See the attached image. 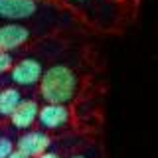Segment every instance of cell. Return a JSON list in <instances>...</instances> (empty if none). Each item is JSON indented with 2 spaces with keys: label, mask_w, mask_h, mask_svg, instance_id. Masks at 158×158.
I'll return each mask as SVG.
<instances>
[{
  "label": "cell",
  "mask_w": 158,
  "mask_h": 158,
  "mask_svg": "<svg viewBox=\"0 0 158 158\" xmlns=\"http://www.w3.org/2000/svg\"><path fill=\"white\" fill-rule=\"evenodd\" d=\"M79 89V77L69 65L57 63L44 71L40 81V95L46 103H63L73 101Z\"/></svg>",
  "instance_id": "obj_1"
},
{
  "label": "cell",
  "mask_w": 158,
  "mask_h": 158,
  "mask_svg": "<svg viewBox=\"0 0 158 158\" xmlns=\"http://www.w3.org/2000/svg\"><path fill=\"white\" fill-rule=\"evenodd\" d=\"M42 75H44L42 61H38L34 57H24L12 67L10 81L16 87H34V85H40Z\"/></svg>",
  "instance_id": "obj_2"
},
{
  "label": "cell",
  "mask_w": 158,
  "mask_h": 158,
  "mask_svg": "<svg viewBox=\"0 0 158 158\" xmlns=\"http://www.w3.org/2000/svg\"><path fill=\"white\" fill-rule=\"evenodd\" d=\"M69 118H71V113H69L67 105H63V103H46L40 109L38 123L42 128L59 131V128H63L69 123Z\"/></svg>",
  "instance_id": "obj_3"
},
{
  "label": "cell",
  "mask_w": 158,
  "mask_h": 158,
  "mask_svg": "<svg viewBox=\"0 0 158 158\" xmlns=\"http://www.w3.org/2000/svg\"><path fill=\"white\" fill-rule=\"evenodd\" d=\"M49 144H52V138L44 131H26L16 140V148L30 158H38L40 154L48 152Z\"/></svg>",
  "instance_id": "obj_4"
},
{
  "label": "cell",
  "mask_w": 158,
  "mask_h": 158,
  "mask_svg": "<svg viewBox=\"0 0 158 158\" xmlns=\"http://www.w3.org/2000/svg\"><path fill=\"white\" fill-rule=\"evenodd\" d=\"M38 12V0H0V18L10 22L28 20Z\"/></svg>",
  "instance_id": "obj_5"
},
{
  "label": "cell",
  "mask_w": 158,
  "mask_h": 158,
  "mask_svg": "<svg viewBox=\"0 0 158 158\" xmlns=\"http://www.w3.org/2000/svg\"><path fill=\"white\" fill-rule=\"evenodd\" d=\"M30 38H32V32L18 22H10L0 26V49L14 52V49L22 48Z\"/></svg>",
  "instance_id": "obj_6"
},
{
  "label": "cell",
  "mask_w": 158,
  "mask_h": 158,
  "mask_svg": "<svg viewBox=\"0 0 158 158\" xmlns=\"http://www.w3.org/2000/svg\"><path fill=\"white\" fill-rule=\"evenodd\" d=\"M38 115H40V105L34 99H26V101L20 103L16 113L10 117V123L18 131H28L34 123H38Z\"/></svg>",
  "instance_id": "obj_7"
},
{
  "label": "cell",
  "mask_w": 158,
  "mask_h": 158,
  "mask_svg": "<svg viewBox=\"0 0 158 158\" xmlns=\"http://www.w3.org/2000/svg\"><path fill=\"white\" fill-rule=\"evenodd\" d=\"M22 91L18 87L0 89V118H10L22 103Z\"/></svg>",
  "instance_id": "obj_8"
},
{
  "label": "cell",
  "mask_w": 158,
  "mask_h": 158,
  "mask_svg": "<svg viewBox=\"0 0 158 158\" xmlns=\"http://www.w3.org/2000/svg\"><path fill=\"white\" fill-rule=\"evenodd\" d=\"M14 67V57H12V52H6V49H0V75L12 71Z\"/></svg>",
  "instance_id": "obj_9"
},
{
  "label": "cell",
  "mask_w": 158,
  "mask_h": 158,
  "mask_svg": "<svg viewBox=\"0 0 158 158\" xmlns=\"http://www.w3.org/2000/svg\"><path fill=\"white\" fill-rule=\"evenodd\" d=\"M14 152V142L6 136H0V158H8Z\"/></svg>",
  "instance_id": "obj_10"
},
{
  "label": "cell",
  "mask_w": 158,
  "mask_h": 158,
  "mask_svg": "<svg viewBox=\"0 0 158 158\" xmlns=\"http://www.w3.org/2000/svg\"><path fill=\"white\" fill-rule=\"evenodd\" d=\"M67 2H71V4H77V6H87V4H93V2H97V0H67Z\"/></svg>",
  "instance_id": "obj_11"
},
{
  "label": "cell",
  "mask_w": 158,
  "mask_h": 158,
  "mask_svg": "<svg viewBox=\"0 0 158 158\" xmlns=\"http://www.w3.org/2000/svg\"><path fill=\"white\" fill-rule=\"evenodd\" d=\"M8 158H30V156H28V154H24V152H20L18 148H16V150H14V152H12V154H10Z\"/></svg>",
  "instance_id": "obj_12"
},
{
  "label": "cell",
  "mask_w": 158,
  "mask_h": 158,
  "mask_svg": "<svg viewBox=\"0 0 158 158\" xmlns=\"http://www.w3.org/2000/svg\"><path fill=\"white\" fill-rule=\"evenodd\" d=\"M38 158H61V156L56 154V152H44V154H40Z\"/></svg>",
  "instance_id": "obj_13"
},
{
  "label": "cell",
  "mask_w": 158,
  "mask_h": 158,
  "mask_svg": "<svg viewBox=\"0 0 158 158\" xmlns=\"http://www.w3.org/2000/svg\"><path fill=\"white\" fill-rule=\"evenodd\" d=\"M71 158H85V156H83V154H77V156H71Z\"/></svg>",
  "instance_id": "obj_14"
}]
</instances>
